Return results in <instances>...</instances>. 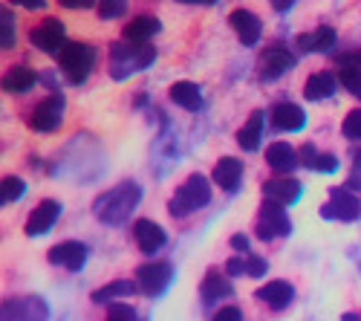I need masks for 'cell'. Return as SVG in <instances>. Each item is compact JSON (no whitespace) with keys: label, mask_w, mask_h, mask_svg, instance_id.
<instances>
[{"label":"cell","mask_w":361,"mask_h":321,"mask_svg":"<svg viewBox=\"0 0 361 321\" xmlns=\"http://www.w3.org/2000/svg\"><path fill=\"white\" fill-rule=\"evenodd\" d=\"M344 321H361V318H358V315H350V313H347V315H344Z\"/></svg>","instance_id":"cell-44"},{"label":"cell","mask_w":361,"mask_h":321,"mask_svg":"<svg viewBox=\"0 0 361 321\" xmlns=\"http://www.w3.org/2000/svg\"><path fill=\"white\" fill-rule=\"evenodd\" d=\"M157 58L154 44H113L110 49V73L113 78H125L136 70H145Z\"/></svg>","instance_id":"cell-2"},{"label":"cell","mask_w":361,"mask_h":321,"mask_svg":"<svg viewBox=\"0 0 361 321\" xmlns=\"http://www.w3.org/2000/svg\"><path fill=\"white\" fill-rule=\"evenodd\" d=\"M260 136H263V110H255V113L249 116V122L240 128V133H237V145H240L243 151H257Z\"/></svg>","instance_id":"cell-24"},{"label":"cell","mask_w":361,"mask_h":321,"mask_svg":"<svg viewBox=\"0 0 361 321\" xmlns=\"http://www.w3.org/2000/svg\"><path fill=\"white\" fill-rule=\"evenodd\" d=\"M133 235H136L139 249H142V252H147V255L165 246V231H162V229H159L154 220H136V226H133Z\"/></svg>","instance_id":"cell-16"},{"label":"cell","mask_w":361,"mask_h":321,"mask_svg":"<svg viewBox=\"0 0 361 321\" xmlns=\"http://www.w3.org/2000/svg\"><path fill=\"white\" fill-rule=\"evenodd\" d=\"M304 122H307L304 110H300L298 104H292V102H281V104L272 107V125L278 131H300Z\"/></svg>","instance_id":"cell-17"},{"label":"cell","mask_w":361,"mask_h":321,"mask_svg":"<svg viewBox=\"0 0 361 321\" xmlns=\"http://www.w3.org/2000/svg\"><path fill=\"white\" fill-rule=\"evenodd\" d=\"M32 84H35V73L26 64H18L4 75V90L6 93H26Z\"/></svg>","instance_id":"cell-26"},{"label":"cell","mask_w":361,"mask_h":321,"mask_svg":"<svg viewBox=\"0 0 361 321\" xmlns=\"http://www.w3.org/2000/svg\"><path fill=\"white\" fill-rule=\"evenodd\" d=\"M336 84H338V75L326 73V70H324V73H315V75L307 78L304 96H307L310 102H321V99H326V96L336 93Z\"/></svg>","instance_id":"cell-22"},{"label":"cell","mask_w":361,"mask_h":321,"mask_svg":"<svg viewBox=\"0 0 361 321\" xmlns=\"http://www.w3.org/2000/svg\"><path fill=\"white\" fill-rule=\"evenodd\" d=\"M84 260H87V249L78 241H64V243H58V246L49 249V264L64 267L70 272H78L84 267Z\"/></svg>","instance_id":"cell-10"},{"label":"cell","mask_w":361,"mask_h":321,"mask_svg":"<svg viewBox=\"0 0 361 321\" xmlns=\"http://www.w3.org/2000/svg\"><path fill=\"white\" fill-rule=\"evenodd\" d=\"M292 296H295V289L286 281H269L266 286L257 289V298L266 301L272 310H286L292 304Z\"/></svg>","instance_id":"cell-19"},{"label":"cell","mask_w":361,"mask_h":321,"mask_svg":"<svg viewBox=\"0 0 361 321\" xmlns=\"http://www.w3.org/2000/svg\"><path fill=\"white\" fill-rule=\"evenodd\" d=\"M263 197L278 202V206H292V202L300 197V183L286 177V180H266L263 183Z\"/></svg>","instance_id":"cell-15"},{"label":"cell","mask_w":361,"mask_h":321,"mask_svg":"<svg viewBox=\"0 0 361 321\" xmlns=\"http://www.w3.org/2000/svg\"><path fill=\"white\" fill-rule=\"evenodd\" d=\"M228 20H231V26H234L237 38L243 41V47H255V44L260 41L263 23H260V18H257L255 12H249V9H234V12L228 15Z\"/></svg>","instance_id":"cell-11"},{"label":"cell","mask_w":361,"mask_h":321,"mask_svg":"<svg viewBox=\"0 0 361 321\" xmlns=\"http://www.w3.org/2000/svg\"><path fill=\"white\" fill-rule=\"evenodd\" d=\"M312 41H315L312 52H326V49H333V44H336V29H333V26H318V29H315V35H312Z\"/></svg>","instance_id":"cell-28"},{"label":"cell","mask_w":361,"mask_h":321,"mask_svg":"<svg viewBox=\"0 0 361 321\" xmlns=\"http://www.w3.org/2000/svg\"><path fill=\"white\" fill-rule=\"evenodd\" d=\"M333 202L324 209V217H338V220H355L361 214V200L350 188H333Z\"/></svg>","instance_id":"cell-12"},{"label":"cell","mask_w":361,"mask_h":321,"mask_svg":"<svg viewBox=\"0 0 361 321\" xmlns=\"http://www.w3.org/2000/svg\"><path fill=\"white\" fill-rule=\"evenodd\" d=\"M214 321H243V313H240V310L231 304V307H223V310L214 315Z\"/></svg>","instance_id":"cell-36"},{"label":"cell","mask_w":361,"mask_h":321,"mask_svg":"<svg viewBox=\"0 0 361 321\" xmlns=\"http://www.w3.org/2000/svg\"><path fill=\"white\" fill-rule=\"evenodd\" d=\"M240 177H243V162L234 159V157H223V159L214 165V183H217L223 191H237Z\"/></svg>","instance_id":"cell-18"},{"label":"cell","mask_w":361,"mask_h":321,"mask_svg":"<svg viewBox=\"0 0 361 321\" xmlns=\"http://www.w3.org/2000/svg\"><path fill=\"white\" fill-rule=\"evenodd\" d=\"M266 162H269V168H275V171H292L295 165H298V151L292 148V145H286V142H272L266 148Z\"/></svg>","instance_id":"cell-21"},{"label":"cell","mask_w":361,"mask_h":321,"mask_svg":"<svg viewBox=\"0 0 361 321\" xmlns=\"http://www.w3.org/2000/svg\"><path fill=\"white\" fill-rule=\"evenodd\" d=\"M159 32V20L154 15H139L133 20H128L125 26V41L130 44H145L150 41V35H157Z\"/></svg>","instance_id":"cell-20"},{"label":"cell","mask_w":361,"mask_h":321,"mask_svg":"<svg viewBox=\"0 0 361 321\" xmlns=\"http://www.w3.org/2000/svg\"><path fill=\"white\" fill-rule=\"evenodd\" d=\"M231 246L240 249V252H246L249 249V238L246 235H231Z\"/></svg>","instance_id":"cell-40"},{"label":"cell","mask_w":361,"mask_h":321,"mask_svg":"<svg viewBox=\"0 0 361 321\" xmlns=\"http://www.w3.org/2000/svg\"><path fill=\"white\" fill-rule=\"evenodd\" d=\"M269 4H272L278 12H286V9L292 6V0H269Z\"/></svg>","instance_id":"cell-43"},{"label":"cell","mask_w":361,"mask_h":321,"mask_svg":"<svg viewBox=\"0 0 361 321\" xmlns=\"http://www.w3.org/2000/svg\"><path fill=\"white\" fill-rule=\"evenodd\" d=\"M292 67H295V55H292L286 47H281V44L269 47V49L260 55V78H266V81L283 75V73L292 70Z\"/></svg>","instance_id":"cell-9"},{"label":"cell","mask_w":361,"mask_h":321,"mask_svg":"<svg viewBox=\"0 0 361 321\" xmlns=\"http://www.w3.org/2000/svg\"><path fill=\"white\" fill-rule=\"evenodd\" d=\"M171 264H165V260H157V264H145L136 269V284L145 296H159L165 293V286L171 284Z\"/></svg>","instance_id":"cell-7"},{"label":"cell","mask_w":361,"mask_h":321,"mask_svg":"<svg viewBox=\"0 0 361 321\" xmlns=\"http://www.w3.org/2000/svg\"><path fill=\"white\" fill-rule=\"evenodd\" d=\"M110 318H116V321H136V310L130 304H110Z\"/></svg>","instance_id":"cell-35"},{"label":"cell","mask_w":361,"mask_h":321,"mask_svg":"<svg viewBox=\"0 0 361 321\" xmlns=\"http://www.w3.org/2000/svg\"><path fill=\"white\" fill-rule=\"evenodd\" d=\"M341 131H344V136H347V139H353V142H355V139H361V110H358V107L347 113V119H344Z\"/></svg>","instance_id":"cell-31"},{"label":"cell","mask_w":361,"mask_h":321,"mask_svg":"<svg viewBox=\"0 0 361 321\" xmlns=\"http://www.w3.org/2000/svg\"><path fill=\"white\" fill-rule=\"evenodd\" d=\"M139 197H142V191H139L136 183H122L118 188H113V191H107L104 197L96 200V217L104 220V223L118 226L136 209Z\"/></svg>","instance_id":"cell-1"},{"label":"cell","mask_w":361,"mask_h":321,"mask_svg":"<svg viewBox=\"0 0 361 321\" xmlns=\"http://www.w3.org/2000/svg\"><path fill=\"white\" fill-rule=\"evenodd\" d=\"M107 321H116V318H107Z\"/></svg>","instance_id":"cell-47"},{"label":"cell","mask_w":361,"mask_h":321,"mask_svg":"<svg viewBox=\"0 0 361 321\" xmlns=\"http://www.w3.org/2000/svg\"><path fill=\"white\" fill-rule=\"evenodd\" d=\"M243 260H246V275H249V278H260V275H266V260H263V258H257V255H246Z\"/></svg>","instance_id":"cell-33"},{"label":"cell","mask_w":361,"mask_h":321,"mask_svg":"<svg viewBox=\"0 0 361 321\" xmlns=\"http://www.w3.org/2000/svg\"><path fill=\"white\" fill-rule=\"evenodd\" d=\"M61 113H64V99L49 96V99L35 104L32 116H29V125H32L35 131H41V133H49V131H55L58 125H61Z\"/></svg>","instance_id":"cell-8"},{"label":"cell","mask_w":361,"mask_h":321,"mask_svg":"<svg viewBox=\"0 0 361 321\" xmlns=\"http://www.w3.org/2000/svg\"><path fill=\"white\" fill-rule=\"evenodd\" d=\"M208 200H212V186H208L202 174H194V177H188L179 186V191L171 197L168 212H171V217H188L191 212L208 206Z\"/></svg>","instance_id":"cell-3"},{"label":"cell","mask_w":361,"mask_h":321,"mask_svg":"<svg viewBox=\"0 0 361 321\" xmlns=\"http://www.w3.org/2000/svg\"><path fill=\"white\" fill-rule=\"evenodd\" d=\"M128 9V0H99V18L102 20H113Z\"/></svg>","instance_id":"cell-30"},{"label":"cell","mask_w":361,"mask_h":321,"mask_svg":"<svg viewBox=\"0 0 361 321\" xmlns=\"http://www.w3.org/2000/svg\"><path fill=\"white\" fill-rule=\"evenodd\" d=\"M58 61H61V70L73 84H81L87 81L90 70L96 67V49L81 41H67V47L58 55Z\"/></svg>","instance_id":"cell-4"},{"label":"cell","mask_w":361,"mask_h":321,"mask_svg":"<svg viewBox=\"0 0 361 321\" xmlns=\"http://www.w3.org/2000/svg\"><path fill=\"white\" fill-rule=\"evenodd\" d=\"M12 4H20V6H26V9H44L47 0H12Z\"/></svg>","instance_id":"cell-41"},{"label":"cell","mask_w":361,"mask_h":321,"mask_svg":"<svg viewBox=\"0 0 361 321\" xmlns=\"http://www.w3.org/2000/svg\"><path fill=\"white\" fill-rule=\"evenodd\" d=\"M298 47H300V49H304V52H312V47H315L312 35H298Z\"/></svg>","instance_id":"cell-42"},{"label":"cell","mask_w":361,"mask_h":321,"mask_svg":"<svg viewBox=\"0 0 361 321\" xmlns=\"http://www.w3.org/2000/svg\"><path fill=\"white\" fill-rule=\"evenodd\" d=\"M29 44L38 47L41 52L61 55V49L67 47V41H64V23L58 18H44V23L29 32Z\"/></svg>","instance_id":"cell-6"},{"label":"cell","mask_w":361,"mask_h":321,"mask_svg":"<svg viewBox=\"0 0 361 321\" xmlns=\"http://www.w3.org/2000/svg\"><path fill=\"white\" fill-rule=\"evenodd\" d=\"M4 35H0V44H4V49H12L15 47V18H12V12L6 9L4 12Z\"/></svg>","instance_id":"cell-32"},{"label":"cell","mask_w":361,"mask_h":321,"mask_svg":"<svg viewBox=\"0 0 361 321\" xmlns=\"http://www.w3.org/2000/svg\"><path fill=\"white\" fill-rule=\"evenodd\" d=\"M353 159H355V165H358V168H361V151H358V154H355V157H353Z\"/></svg>","instance_id":"cell-46"},{"label":"cell","mask_w":361,"mask_h":321,"mask_svg":"<svg viewBox=\"0 0 361 321\" xmlns=\"http://www.w3.org/2000/svg\"><path fill=\"white\" fill-rule=\"evenodd\" d=\"M188 4H214V0H188Z\"/></svg>","instance_id":"cell-45"},{"label":"cell","mask_w":361,"mask_h":321,"mask_svg":"<svg viewBox=\"0 0 361 321\" xmlns=\"http://www.w3.org/2000/svg\"><path fill=\"white\" fill-rule=\"evenodd\" d=\"M200 296H202L205 304H214L217 298L231 296V284H228L220 272H208L205 281H202V286H200Z\"/></svg>","instance_id":"cell-25"},{"label":"cell","mask_w":361,"mask_h":321,"mask_svg":"<svg viewBox=\"0 0 361 321\" xmlns=\"http://www.w3.org/2000/svg\"><path fill=\"white\" fill-rule=\"evenodd\" d=\"M58 214H61V202H55V200H44L41 206H35V212L29 214L26 220V235H44V231L52 229V223L58 220Z\"/></svg>","instance_id":"cell-14"},{"label":"cell","mask_w":361,"mask_h":321,"mask_svg":"<svg viewBox=\"0 0 361 321\" xmlns=\"http://www.w3.org/2000/svg\"><path fill=\"white\" fill-rule=\"evenodd\" d=\"M136 289H139V284H133V281H113V284L96 289V293H93V301L104 304V301H110V298H128V296L136 293Z\"/></svg>","instance_id":"cell-27"},{"label":"cell","mask_w":361,"mask_h":321,"mask_svg":"<svg viewBox=\"0 0 361 321\" xmlns=\"http://www.w3.org/2000/svg\"><path fill=\"white\" fill-rule=\"evenodd\" d=\"M168 96H171V102H173V104L185 107V110H200V104H202L200 87H197L194 81H176V84H171Z\"/></svg>","instance_id":"cell-23"},{"label":"cell","mask_w":361,"mask_h":321,"mask_svg":"<svg viewBox=\"0 0 361 321\" xmlns=\"http://www.w3.org/2000/svg\"><path fill=\"white\" fill-rule=\"evenodd\" d=\"M96 4H99V0H61V6H67V9H90Z\"/></svg>","instance_id":"cell-39"},{"label":"cell","mask_w":361,"mask_h":321,"mask_svg":"<svg viewBox=\"0 0 361 321\" xmlns=\"http://www.w3.org/2000/svg\"><path fill=\"white\" fill-rule=\"evenodd\" d=\"M336 168H338V159L333 154H321L315 162V171H336Z\"/></svg>","instance_id":"cell-37"},{"label":"cell","mask_w":361,"mask_h":321,"mask_svg":"<svg viewBox=\"0 0 361 321\" xmlns=\"http://www.w3.org/2000/svg\"><path fill=\"white\" fill-rule=\"evenodd\" d=\"M289 229H292V223H289L283 206L266 200L260 206V214H257V238L260 241H275L281 235H289Z\"/></svg>","instance_id":"cell-5"},{"label":"cell","mask_w":361,"mask_h":321,"mask_svg":"<svg viewBox=\"0 0 361 321\" xmlns=\"http://www.w3.org/2000/svg\"><path fill=\"white\" fill-rule=\"evenodd\" d=\"M23 191H26V186H23L20 177H6L4 180V191H0V200H4V202H15V200L23 197Z\"/></svg>","instance_id":"cell-29"},{"label":"cell","mask_w":361,"mask_h":321,"mask_svg":"<svg viewBox=\"0 0 361 321\" xmlns=\"http://www.w3.org/2000/svg\"><path fill=\"white\" fill-rule=\"evenodd\" d=\"M318 157H321V154L315 151V145H310V142H307L304 148L298 151V162H300V165H307V168H312V171H315V162H318Z\"/></svg>","instance_id":"cell-34"},{"label":"cell","mask_w":361,"mask_h":321,"mask_svg":"<svg viewBox=\"0 0 361 321\" xmlns=\"http://www.w3.org/2000/svg\"><path fill=\"white\" fill-rule=\"evenodd\" d=\"M226 272L228 275H246V260L243 258H231L226 264Z\"/></svg>","instance_id":"cell-38"},{"label":"cell","mask_w":361,"mask_h":321,"mask_svg":"<svg viewBox=\"0 0 361 321\" xmlns=\"http://www.w3.org/2000/svg\"><path fill=\"white\" fill-rule=\"evenodd\" d=\"M338 81L353 96L361 99V49H353L338 58Z\"/></svg>","instance_id":"cell-13"}]
</instances>
